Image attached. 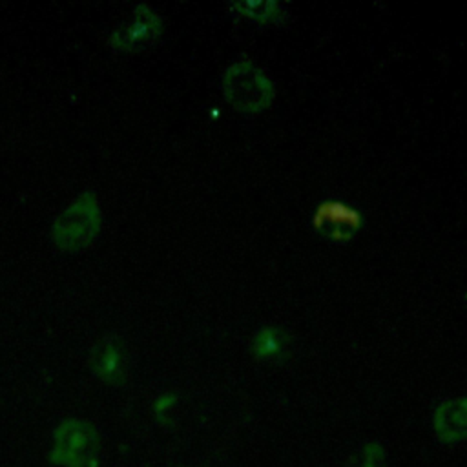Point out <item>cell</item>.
Returning <instances> with one entry per match:
<instances>
[{"mask_svg": "<svg viewBox=\"0 0 467 467\" xmlns=\"http://www.w3.org/2000/svg\"><path fill=\"white\" fill-rule=\"evenodd\" d=\"M99 356L100 358L97 361V367H100V374L115 378L120 368V358L117 348L113 345H102V352H99Z\"/></svg>", "mask_w": 467, "mask_h": 467, "instance_id": "277c9868", "label": "cell"}, {"mask_svg": "<svg viewBox=\"0 0 467 467\" xmlns=\"http://www.w3.org/2000/svg\"><path fill=\"white\" fill-rule=\"evenodd\" d=\"M157 33H159V18L153 13H150L146 5H140L135 11L133 22L126 29H120L117 33V46L133 47L139 44H146Z\"/></svg>", "mask_w": 467, "mask_h": 467, "instance_id": "3957f363", "label": "cell"}, {"mask_svg": "<svg viewBox=\"0 0 467 467\" xmlns=\"http://www.w3.org/2000/svg\"><path fill=\"white\" fill-rule=\"evenodd\" d=\"M99 228V208L91 193L80 195L55 223V239L60 246L75 250L89 243Z\"/></svg>", "mask_w": 467, "mask_h": 467, "instance_id": "7a4b0ae2", "label": "cell"}, {"mask_svg": "<svg viewBox=\"0 0 467 467\" xmlns=\"http://www.w3.org/2000/svg\"><path fill=\"white\" fill-rule=\"evenodd\" d=\"M447 431L458 432L467 425V405L465 403H456L452 407H447L445 416H443Z\"/></svg>", "mask_w": 467, "mask_h": 467, "instance_id": "5b68a950", "label": "cell"}, {"mask_svg": "<svg viewBox=\"0 0 467 467\" xmlns=\"http://www.w3.org/2000/svg\"><path fill=\"white\" fill-rule=\"evenodd\" d=\"M223 86L230 104L246 113L259 111L272 100V82L248 60L228 67Z\"/></svg>", "mask_w": 467, "mask_h": 467, "instance_id": "6da1fadb", "label": "cell"}]
</instances>
